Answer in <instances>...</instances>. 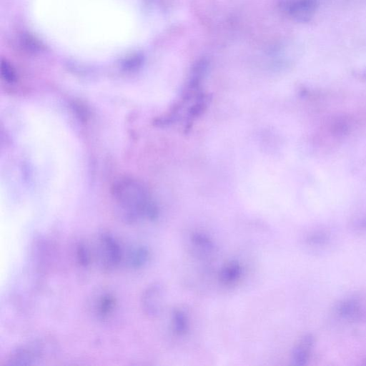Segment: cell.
Masks as SVG:
<instances>
[{
  "instance_id": "6da1fadb",
  "label": "cell",
  "mask_w": 366,
  "mask_h": 366,
  "mask_svg": "<svg viewBox=\"0 0 366 366\" xmlns=\"http://www.w3.org/2000/svg\"><path fill=\"white\" fill-rule=\"evenodd\" d=\"M114 196L132 221L139 217L154 220L158 209L147 188L137 180L124 178L114 187Z\"/></svg>"
},
{
  "instance_id": "7a4b0ae2",
  "label": "cell",
  "mask_w": 366,
  "mask_h": 366,
  "mask_svg": "<svg viewBox=\"0 0 366 366\" xmlns=\"http://www.w3.org/2000/svg\"><path fill=\"white\" fill-rule=\"evenodd\" d=\"M318 6V0H288L283 6L290 19L297 22L306 23L314 17Z\"/></svg>"
},
{
  "instance_id": "3957f363",
  "label": "cell",
  "mask_w": 366,
  "mask_h": 366,
  "mask_svg": "<svg viewBox=\"0 0 366 366\" xmlns=\"http://www.w3.org/2000/svg\"><path fill=\"white\" fill-rule=\"evenodd\" d=\"M164 289L162 285L155 283L150 285L142 297V308L149 317L158 316L162 310Z\"/></svg>"
},
{
  "instance_id": "277c9868",
  "label": "cell",
  "mask_w": 366,
  "mask_h": 366,
  "mask_svg": "<svg viewBox=\"0 0 366 366\" xmlns=\"http://www.w3.org/2000/svg\"><path fill=\"white\" fill-rule=\"evenodd\" d=\"M101 242L104 251V267L107 269H112L121 261V248L113 237L107 233L102 235Z\"/></svg>"
},
{
  "instance_id": "5b68a950",
  "label": "cell",
  "mask_w": 366,
  "mask_h": 366,
  "mask_svg": "<svg viewBox=\"0 0 366 366\" xmlns=\"http://www.w3.org/2000/svg\"><path fill=\"white\" fill-rule=\"evenodd\" d=\"M189 240L192 252L198 257L207 258L214 252V243L205 233L194 232L190 234Z\"/></svg>"
},
{
  "instance_id": "8992f818",
  "label": "cell",
  "mask_w": 366,
  "mask_h": 366,
  "mask_svg": "<svg viewBox=\"0 0 366 366\" xmlns=\"http://www.w3.org/2000/svg\"><path fill=\"white\" fill-rule=\"evenodd\" d=\"M41 348L37 346H25L14 351L9 355L6 364L29 365L35 362L41 354Z\"/></svg>"
},
{
  "instance_id": "52a82bcc",
  "label": "cell",
  "mask_w": 366,
  "mask_h": 366,
  "mask_svg": "<svg viewBox=\"0 0 366 366\" xmlns=\"http://www.w3.org/2000/svg\"><path fill=\"white\" fill-rule=\"evenodd\" d=\"M242 267L237 260L226 263L220 269L219 280L224 286H230L236 283L241 277Z\"/></svg>"
},
{
  "instance_id": "ba28073f",
  "label": "cell",
  "mask_w": 366,
  "mask_h": 366,
  "mask_svg": "<svg viewBox=\"0 0 366 366\" xmlns=\"http://www.w3.org/2000/svg\"><path fill=\"white\" fill-rule=\"evenodd\" d=\"M312 343L313 338L309 335L304 336L300 340L292 352V360L296 365H301L306 363Z\"/></svg>"
},
{
  "instance_id": "9c48e42d",
  "label": "cell",
  "mask_w": 366,
  "mask_h": 366,
  "mask_svg": "<svg viewBox=\"0 0 366 366\" xmlns=\"http://www.w3.org/2000/svg\"><path fill=\"white\" fill-rule=\"evenodd\" d=\"M172 328L178 335H184L189 327L188 318L185 312L179 309H175L172 317Z\"/></svg>"
},
{
  "instance_id": "30bf717a",
  "label": "cell",
  "mask_w": 366,
  "mask_h": 366,
  "mask_svg": "<svg viewBox=\"0 0 366 366\" xmlns=\"http://www.w3.org/2000/svg\"><path fill=\"white\" fill-rule=\"evenodd\" d=\"M115 305V299L114 297L109 295L107 294L104 295L99 302L98 305V314L102 317H107L113 310Z\"/></svg>"
},
{
  "instance_id": "8fae6325",
  "label": "cell",
  "mask_w": 366,
  "mask_h": 366,
  "mask_svg": "<svg viewBox=\"0 0 366 366\" xmlns=\"http://www.w3.org/2000/svg\"><path fill=\"white\" fill-rule=\"evenodd\" d=\"M149 251L141 247L134 250L130 257V264L133 267L138 268L144 265L149 259Z\"/></svg>"
},
{
  "instance_id": "7c38bea8",
  "label": "cell",
  "mask_w": 366,
  "mask_h": 366,
  "mask_svg": "<svg viewBox=\"0 0 366 366\" xmlns=\"http://www.w3.org/2000/svg\"><path fill=\"white\" fill-rule=\"evenodd\" d=\"M338 312L343 317H354L359 312L358 302L354 300L344 302L339 307Z\"/></svg>"
},
{
  "instance_id": "4fadbf2b",
  "label": "cell",
  "mask_w": 366,
  "mask_h": 366,
  "mask_svg": "<svg viewBox=\"0 0 366 366\" xmlns=\"http://www.w3.org/2000/svg\"><path fill=\"white\" fill-rule=\"evenodd\" d=\"M1 71L2 78L7 82L11 83L16 80V73L13 67L5 60L1 61Z\"/></svg>"
},
{
  "instance_id": "5bb4252c",
  "label": "cell",
  "mask_w": 366,
  "mask_h": 366,
  "mask_svg": "<svg viewBox=\"0 0 366 366\" xmlns=\"http://www.w3.org/2000/svg\"><path fill=\"white\" fill-rule=\"evenodd\" d=\"M77 258L79 262L84 267H86L90 262V255L88 249L84 244H80L77 247Z\"/></svg>"
},
{
  "instance_id": "9a60e30c",
  "label": "cell",
  "mask_w": 366,
  "mask_h": 366,
  "mask_svg": "<svg viewBox=\"0 0 366 366\" xmlns=\"http://www.w3.org/2000/svg\"><path fill=\"white\" fill-rule=\"evenodd\" d=\"M327 239V236L325 234H314L309 237L308 241L313 244H322Z\"/></svg>"
},
{
  "instance_id": "2e32d148",
  "label": "cell",
  "mask_w": 366,
  "mask_h": 366,
  "mask_svg": "<svg viewBox=\"0 0 366 366\" xmlns=\"http://www.w3.org/2000/svg\"><path fill=\"white\" fill-rule=\"evenodd\" d=\"M362 76L366 79V69L362 73Z\"/></svg>"
}]
</instances>
